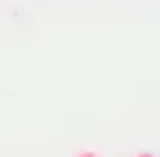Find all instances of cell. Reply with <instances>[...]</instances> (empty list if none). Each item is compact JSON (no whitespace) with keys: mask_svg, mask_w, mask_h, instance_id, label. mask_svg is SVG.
I'll return each mask as SVG.
<instances>
[{"mask_svg":"<svg viewBox=\"0 0 160 157\" xmlns=\"http://www.w3.org/2000/svg\"><path fill=\"white\" fill-rule=\"evenodd\" d=\"M134 157H153V153H147V150H140V153H136Z\"/></svg>","mask_w":160,"mask_h":157,"instance_id":"7a4b0ae2","label":"cell"},{"mask_svg":"<svg viewBox=\"0 0 160 157\" xmlns=\"http://www.w3.org/2000/svg\"><path fill=\"white\" fill-rule=\"evenodd\" d=\"M72 157H101L97 150H92V148H83V150H79V153H75Z\"/></svg>","mask_w":160,"mask_h":157,"instance_id":"6da1fadb","label":"cell"}]
</instances>
